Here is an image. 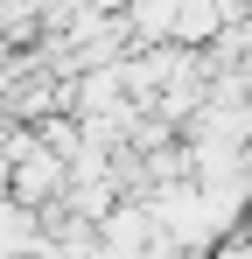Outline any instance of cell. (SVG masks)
<instances>
[{
	"instance_id": "cell-1",
	"label": "cell",
	"mask_w": 252,
	"mask_h": 259,
	"mask_svg": "<svg viewBox=\"0 0 252 259\" xmlns=\"http://www.w3.org/2000/svg\"><path fill=\"white\" fill-rule=\"evenodd\" d=\"M63 189H70V161H63L56 147L28 140V154H21L14 175H7V196H14V203H28V210H56V203H63Z\"/></svg>"
},
{
	"instance_id": "cell-2",
	"label": "cell",
	"mask_w": 252,
	"mask_h": 259,
	"mask_svg": "<svg viewBox=\"0 0 252 259\" xmlns=\"http://www.w3.org/2000/svg\"><path fill=\"white\" fill-rule=\"evenodd\" d=\"M49 252V217L0 196V259H42Z\"/></svg>"
}]
</instances>
